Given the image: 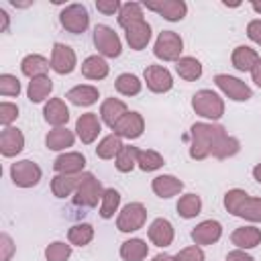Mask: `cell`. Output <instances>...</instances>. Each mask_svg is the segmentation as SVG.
Listing matches in <instances>:
<instances>
[{
    "label": "cell",
    "mask_w": 261,
    "mask_h": 261,
    "mask_svg": "<svg viewBox=\"0 0 261 261\" xmlns=\"http://www.w3.org/2000/svg\"><path fill=\"white\" fill-rule=\"evenodd\" d=\"M224 126L220 124H208V122H196L190 128L192 145H190V157L192 159H206L214 145L224 137Z\"/></svg>",
    "instance_id": "obj_1"
},
{
    "label": "cell",
    "mask_w": 261,
    "mask_h": 261,
    "mask_svg": "<svg viewBox=\"0 0 261 261\" xmlns=\"http://www.w3.org/2000/svg\"><path fill=\"white\" fill-rule=\"evenodd\" d=\"M224 208L245 220L261 222V198H251L241 188H232L224 194Z\"/></svg>",
    "instance_id": "obj_2"
},
{
    "label": "cell",
    "mask_w": 261,
    "mask_h": 261,
    "mask_svg": "<svg viewBox=\"0 0 261 261\" xmlns=\"http://www.w3.org/2000/svg\"><path fill=\"white\" fill-rule=\"evenodd\" d=\"M192 108L196 110V114H200L204 118H210V120H218L224 114V102L212 90L196 92L194 98H192Z\"/></svg>",
    "instance_id": "obj_3"
},
{
    "label": "cell",
    "mask_w": 261,
    "mask_h": 261,
    "mask_svg": "<svg viewBox=\"0 0 261 261\" xmlns=\"http://www.w3.org/2000/svg\"><path fill=\"white\" fill-rule=\"evenodd\" d=\"M181 51H184V41L175 31H161L159 33L155 47H153L155 57H159L163 61H177Z\"/></svg>",
    "instance_id": "obj_4"
},
{
    "label": "cell",
    "mask_w": 261,
    "mask_h": 261,
    "mask_svg": "<svg viewBox=\"0 0 261 261\" xmlns=\"http://www.w3.org/2000/svg\"><path fill=\"white\" fill-rule=\"evenodd\" d=\"M102 196H104V190H102V184L92 175V173H84L82 177H80V186H77V190H75V204L77 206H88V208H92V206H96L98 204V200H102Z\"/></svg>",
    "instance_id": "obj_5"
},
{
    "label": "cell",
    "mask_w": 261,
    "mask_h": 261,
    "mask_svg": "<svg viewBox=\"0 0 261 261\" xmlns=\"http://www.w3.org/2000/svg\"><path fill=\"white\" fill-rule=\"evenodd\" d=\"M145 220H147V208L141 202H130L120 210L116 218V228L120 232H135L145 224Z\"/></svg>",
    "instance_id": "obj_6"
},
{
    "label": "cell",
    "mask_w": 261,
    "mask_h": 261,
    "mask_svg": "<svg viewBox=\"0 0 261 261\" xmlns=\"http://www.w3.org/2000/svg\"><path fill=\"white\" fill-rule=\"evenodd\" d=\"M59 22H61V27L65 31H69L73 35H80V33H84L88 29L90 14H88V10H86L84 4H69V6H65L61 10Z\"/></svg>",
    "instance_id": "obj_7"
},
{
    "label": "cell",
    "mask_w": 261,
    "mask_h": 261,
    "mask_svg": "<svg viewBox=\"0 0 261 261\" xmlns=\"http://www.w3.org/2000/svg\"><path fill=\"white\" fill-rule=\"evenodd\" d=\"M94 45L104 57H118L120 51H122L118 35L106 24H96L94 27Z\"/></svg>",
    "instance_id": "obj_8"
},
{
    "label": "cell",
    "mask_w": 261,
    "mask_h": 261,
    "mask_svg": "<svg viewBox=\"0 0 261 261\" xmlns=\"http://www.w3.org/2000/svg\"><path fill=\"white\" fill-rule=\"evenodd\" d=\"M41 175H43L41 167L37 163L29 161V159L16 161L10 167V177H12V181L18 188H33V186H37L41 181Z\"/></svg>",
    "instance_id": "obj_9"
},
{
    "label": "cell",
    "mask_w": 261,
    "mask_h": 261,
    "mask_svg": "<svg viewBox=\"0 0 261 261\" xmlns=\"http://www.w3.org/2000/svg\"><path fill=\"white\" fill-rule=\"evenodd\" d=\"M214 84L234 102H247V100L253 98L251 88L245 82H241L239 77H232V75H226V73H218L214 77Z\"/></svg>",
    "instance_id": "obj_10"
},
{
    "label": "cell",
    "mask_w": 261,
    "mask_h": 261,
    "mask_svg": "<svg viewBox=\"0 0 261 261\" xmlns=\"http://www.w3.org/2000/svg\"><path fill=\"white\" fill-rule=\"evenodd\" d=\"M75 51L69 47V45H63V43H55L53 45V51H51V69L59 75H65V73H71L75 69Z\"/></svg>",
    "instance_id": "obj_11"
},
{
    "label": "cell",
    "mask_w": 261,
    "mask_h": 261,
    "mask_svg": "<svg viewBox=\"0 0 261 261\" xmlns=\"http://www.w3.org/2000/svg\"><path fill=\"white\" fill-rule=\"evenodd\" d=\"M145 8L157 12L159 16H163L165 20H171V22L181 20L188 12V6L184 0H159V2L149 0V2H145Z\"/></svg>",
    "instance_id": "obj_12"
},
{
    "label": "cell",
    "mask_w": 261,
    "mask_h": 261,
    "mask_svg": "<svg viewBox=\"0 0 261 261\" xmlns=\"http://www.w3.org/2000/svg\"><path fill=\"white\" fill-rule=\"evenodd\" d=\"M143 75H145L147 88L151 92H155V94L169 92L171 86H173V77H171L169 69H165L163 65H147Z\"/></svg>",
    "instance_id": "obj_13"
},
{
    "label": "cell",
    "mask_w": 261,
    "mask_h": 261,
    "mask_svg": "<svg viewBox=\"0 0 261 261\" xmlns=\"http://www.w3.org/2000/svg\"><path fill=\"white\" fill-rule=\"evenodd\" d=\"M118 137H124V139H137L143 135L145 130V120L139 112H126L112 128Z\"/></svg>",
    "instance_id": "obj_14"
},
{
    "label": "cell",
    "mask_w": 261,
    "mask_h": 261,
    "mask_svg": "<svg viewBox=\"0 0 261 261\" xmlns=\"http://www.w3.org/2000/svg\"><path fill=\"white\" fill-rule=\"evenodd\" d=\"M100 130H102V124H100V120L94 112H86L75 120V133H77L80 141L86 143V145L94 143L96 137L100 135Z\"/></svg>",
    "instance_id": "obj_15"
},
{
    "label": "cell",
    "mask_w": 261,
    "mask_h": 261,
    "mask_svg": "<svg viewBox=\"0 0 261 261\" xmlns=\"http://www.w3.org/2000/svg\"><path fill=\"white\" fill-rule=\"evenodd\" d=\"M222 237V224L218 220H202L192 230V241L196 245H212Z\"/></svg>",
    "instance_id": "obj_16"
},
{
    "label": "cell",
    "mask_w": 261,
    "mask_h": 261,
    "mask_svg": "<svg viewBox=\"0 0 261 261\" xmlns=\"http://www.w3.org/2000/svg\"><path fill=\"white\" fill-rule=\"evenodd\" d=\"M22 149H24V135L14 126H6L0 133V153L4 157H14Z\"/></svg>",
    "instance_id": "obj_17"
},
{
    "label": "cell",
    "mask_w": 261,
    "mask_h": 261,
    "mask_svg": "<svg viewBox=\"0 0 261 261\" xmlns=\"http://www.w3.org/2000/svg\"><path fill=\"white\" fill-rule=\"evenodd\" d=\"M124 31H126V41H128L130 49H135V51L145 49L149 45V41H151V24L145 18L128 24Z\"/></svg>",
    "instance_id": "obj_18"
},
{
    "label": "cell",
    "mask_w": 261,
    "mask_h": 261,
    "mask_svg": "<svg viewBox=\"0 0 261 261\" xmlns=\"http://www.w3.org/2000/svg\"><path fill=\"white\" fill-rule=\"evenodd\" d=\"M86 165V157L82 153H61L55 161H53V169L57 173H63V175H77Z\"/></svg>",
    "instance_id": "obj_19"
},
{
    "label": "cell",
    "mask_w": 261,
    "mask_h": 261,
    "mask_svg": "<svg viewBox=\"0 0 261 261\" xmlns=\"http://www.w3.org/2000/svg\"><path fill=\"white\" fill-rule=\"evenodd\" d=\"M173 226L167 218H155L149 226V239L157 247H169L173 243Z\"/></svg>",
    "instance_id": "obj_20"
},
{
    "label": "cell",
    "mask_w": 261,
    "mask_h": 261,
    "mask_svg": "<svg viewBox=\"0 0 261 261\" xmlns=\"http://www.w3.org/2000/svg\"><path fill=\"white\" fill-rule=\"evenodd\" d=\"M43 114H45V120H47L49 124H53L55 128L63 126V124L69 120V110H67L65 102H63L61 98H51V100L45 104Z\"/></svg>",
    "instance_id": "obj_21"
},
{
    "label": "cell",
    "mask_w": 261,
    "mask_h": 261,
    "mask_svg": "<svg viewBox=\"0 0 261 261\" xmlns=\"http://www.w3.org/2000/svg\"><path fill=\"white\" fill-rule=\"evenodd\" d=\"M126 112H128V110H126V104H124L122 100H118V98H108V100H104L102 106H100V118H102L110 128H114V124H116Z\"/></svg>",
    "instance_id": "obj_22"
},
{
    "label": "cell",
    "mask_w": 261,
    "mask_h": 261,
    "mask_svg": "<svg viewBox=\"0 0 261 261\" xmlns=\"http://www.w3.org/2000/svg\"><path fill=\"white\" fill-rule=\"evenodd\" d=\"M230 61L232 65L239 69V71H253V67L259 63V55L255 49L247 47V45H239L232 55H230Z\"/></svg>",
    "instance_id": "obj_23"
},
{
    "label": "cell",
    "mask_w": 261,
    "mask_h": 261,
    "mask_svg": "<svg viewBox=\"0 0 261 261\" xmlns=\"http://www.w3.org/2000/svg\"><path fill=\"white\" fill-rule=\"evenodd\" d=\"M151 188H153V192H155L159 198H171V196H175V194L181 192L184 184H181V179H177L175 175L163 173V175H157V177L153 179Z\"/></svg>",
    "instance_id": "obj_24"
},
{
    "label": "cell",
    "mask_w": 261,
    "mask_h": 261,
    "mask_svg": "<svg viewBox=\"0 0 261 261\" xmlns=\"http://www.w3.org/2000/svg\"><path fill=\"white\" fill-rule=\"evenodd\" d=\"M230 243L239 249H253L261 243V230L257 226H241L230 234Z\"/></svg>",
    "instance_id": "obj_25"
},
{
    "label": "cell",
    "mask_w": 261,
    "mask_h": 261,
    "mask_svg": "<svg viewBox=\"0 0 261 261\" xmlns=\"http://www.w3.org/2000/svg\"><path fill=\"white\" fill-rule=\"evenodd\" d=\"M65 98H67L71 104H75V106H92V104L100 98V94H98V88L80 84V86L71 88V90L65 94Z\"/></svg>",
    "instance_id": "obj_26"
},
{
    "label": "cell",
    "mask_w": 261,
    "mask_h": 261,
    "mask_svg": "<svg viewBox=\"0 0 261 261\" xmlns=\"http://www.w3.org/2000/svg\"><path fill=\"white\" fill-rule=\"evenodd\" d=\"M80 177H82V175H63V173H57V175L53 177V181H51V192H53V196H57V198H67V196H71V194L77 190V186H80Z\"/></svg>",
    "instance_id": "obj_27"
},
{
    "label": "cell",
    "mask_w": 261,
    "mask_h": 261,
    "mask_svg": "<svg viewBox=\"0 0 261 261\" xmlns=\"http://www.w3.org/2000/svg\"><path fill=\"white\" fill-rule=\"evenodd\" d=\"M82 75L88 80H104L108 75V63L100 55H90L82 63Z\"/></svg>",
    "instance_id": "obj_28"
},
{
    "label": "cell",
    "mask_w": 261,
    "mask_h": 261,
    "mask_svg": "<svg viewBox=\"0 0 261 261\" xmlns=\"http://www.w3.org/2000/svg\"><path fill=\"white\" fill-rule=\"evenodd\" d=\"M49 67H51V61H47L43 55H37V53L27 55V57L22 59V63H20L22 73L29 75L31 80H33V77H39V75H45Z\"/></svg>",
    "instance_id": "obj_29"
},
{
    "label": "cell",
    "mask_w": 261,
    "mask_h": 261,
    "mask_svg": "<svg viewBox=\"0 0 261 261\" xmlns=\"http://www.w3.org/2000/svg\"><path fill=\"white\" fill-rule=\"evenodd\" d=\"M53 90V82L51 77L47 75H39V77H33L29 82V88H27V96L31 102H43Z\"/></svg>",
    "instance_id": "obj_30"
},
{
    "label": "cell",
    "mask_w": 261,
    "mask_h": 261,
    "mask_svg": "<svg viewBox=\"0 0 261 261\" xmlns=\"http://www.w3.org/2000/svg\"><path fill=\"white\" fill-rule=\"evenodd\" d=\"M73 139L75 137H73L71 130H67L65 126H59V128H53V130L47 133L45 143H47V147L51 151H63V149H67V147L73 145Z\"/></svg>",
    "instance_id": "obj_31"
},
{
    "label": "cell",
    "mask_w": 261,
    "mask_h": 261,
    "mask_svg": "<svg viewBox=\"0 0 261 261\" xmlns=\"http://www.w3.org/2000/svg\"><path fill=\"white\" fill-rule=\"evenodd\" d=\"M149 253V247L143 239H128L120 245V257L124 261H143Z\"/></svg>",
    "instance_id": "obj_32"
},
{
    "label": "cell",
    "mask_w": 261,
    "mask_h": 261,
    "mask_svg": "<svg viewBox=\"0 0 261 261\" xmlns=\"http://www.w3.org/2000/svg\"><path fill=\"white\" fill-rule=\"evenodd\" d=\"M175 71H177L179 77H184L188 82H194L202 75V63L196 57H179L177 63H175Z\"/></svg>",
    "instance_id": "obj_33"
},
{
    "label": "cell",
    "mask_w": 261,
    "mask_h": 261,
    "mask_svg": "<svg viewBox=\"0 0 261 261\" xmlns=\"http://www.w3.org/2000/svg\"><path fill=\"white\" fill-rule=\"evenodd\" d=\"M122 147H124V145H122V137H118L116 133H112V135H106V137L98 143L96 155H98L100 159H112V157L118 155V151H120Z\"/></svg>",
    "instance_id": "obj_34"
},
{
    "label": "cell",
    "mask_w": 261,
    "mask_h": 261,
    "mask_svg": "<svg viewBox=\"0 0 261 261\" xmlns=\"http://www.w3.org/2000/svg\"><path fill=\"white\" fill-rule=\"evenodd\" d=\"M239 149H241L239 139L224 135V137L214 145V149H212V153H210V155H212V157H216V159H228V157L237 155V153H239Z\"/></svg>",
    "instance_id": "obj_35"
},
{
    "label": "cell",
    "mask_w": 261,
    "mask_h": 261,
    "mask_svg": "<svg viewBox=\"0 0 261 261\" xmlns=\"http://www.w3.org/2000/svg\"><path fill=\"white\" fill-rule=\"evenodd\" d=\"M200 210H202V200L196 194H186L177 202V212L181 218H194L200 214Z\"/></svg>",
    "instance_id": "obj_36"
},
{
    "label": "cell",
    "mask_w": 261,
    "mask_h": 261,
    "mask_svg": "<svg viewBox=\"0 0 261 261\" xmlns=\"http://www.w3.org/2000/svg\"><path fill=\"white\" fill-rule=\"evenodd\" d=\"M67 239H69L71 245H75V247H84V245H88V243L94 239V226L88 224V222L73 224V226L69 228V232H67Z\"/></svg>",
    "instance_id": "obj_37"
},
{
    "label": "cell",
    "mask_w": 261,
    "mask_h": 261,
    "mask_svg": "<svg viewBox=\"0 0 261 261\" xmlns=\"http://www.w3.org/2000/svg\"><path fill=\"white\" fill-rule=\"evenodd\" d=\"M137 157H139V149L133 145H124L116 155V169L122 173L133 171V167L137 165Z\"/></svg>",
    "instance_id": "obj_38"
},
{
    "label": "cell",
    "mask_w": 261,
    "mask_h": 261,
    "mask_svg": "<svg viewBox=\"0 0 261 261\" xmlns=\"http://www.w3.org/2000/svg\"><path fill=\"white\" fill-rule=\"evenodd\" d=\"M137 20H143V8H141V4H137V2L122 4L120 10H118V24L122 29H126L128 24H133Z\"/></svg>",
    "instance_id": "obj_39"
},
{
    "label": "cell",
    "mask_w": 261,
    "mask_h": 261,
    "mask_svg": "<svg viewBox=\"0 0 261 261\" xmlns=\"http://www.w3.org/2000/svg\"><path fill=\"white\" fill-rule=\"evenodd\" d=\"M114 86H116V90L122 94V96H137L139 92H141V80L137 77V75H133V73H120L118 77H116V82H114Z\"/></svg>",
    "instance_id": "obj_40"
},
{
    "label": "cell",
    "mask_w": 261,
    "mask_h": 261,
    "mask_svg": "<svg viewBox=\"0 0 261 261\" xmlns=\"http://www.w3.org/2000/svg\"><path fill=\"white\" fill-rule=\"evenodd\" d=\"M118 204H120V194H118V190H114V188L104 190L102 204H100V216H102V218H112L114 212L118 210Z\"/></svg>",
    "instance_id": "obj_41"
},
{
    "label": "cell",
    "mask_w": 261,
    "mask_h": 261,
    "mask_svg": "<svg viewBox=\"0 0 261 261\" xmlns=\"http://www.w3.org/2000/svg\"><path fill=\"white\" fill-rule=\"evenodd\" d=\"M137 165H139L143 171H155V169H159V167L163 165V157H161L157 151L143 149V151H139Z\"/></svg>",
    "instance_id": "obj_42"
},
{
    "label": "cell",
    "mask_w": 261,
    "mask_h": 261,
    "mask_svg": "<svg viewBox=\"0 0 261 261\" xmlns=\"http://www.w3.org/2000/svg\"><path fill=\"white\" fill-rule=\"evenodd\" d=\"M71 257V245L63 241H55L45 249V259L47 261H67Z\"/></svg>",
    "instance_id": "obj_43"
},
{
    "label": "cell",
    "mask_w": 261,
    "mask_h": 261,
    "mask_svg": "<svg viewBox=\"0 0 261 261\" xmlns=\"http://www.w3.org/2000/svg\"><path fill=\"white\" fill-rule=\"evenodd\" d=\"M0 94L2 96H18L20 94V82L16 75L2 73L0 75Z\"/></svg>",
    "instance_id": "obj_44"
},
{
    "label": "cell",
    "mask_w": 261,
    "mask_h": 261,
    "mask_svg": "<svg viewBox=\"0 0 261 261\" xmlns=\"http://www.w3.org/2000/svg\"><path fill=\"white\" fill-rule=\"evenodd\" d=\"M18 116V106L10 104V102H2L0 104V122L4 126H10V122H14Z\"/></svg>",
    "instance_id": "obj_45"
},
{
    "label": "cell",
    "mask_w": 261,
    "mask_h": 261,
    "mask_svg": "<svg viewBox=\"0 0 261 261\" xmlns=\"http://www.w3.org/2000/svg\"><path fill=\"white\" fill-rule=\"evenodd\" d=\"M175 261H204V251L198 245L186 247L175 255Z\"/></svg>",
    "instance_id": "obj_46"
},
{
    "label": "cell",
    "mask_w": 261,
    "mask_h": 261,
    "mask_svg": "<svg viewBox=\"0 0 261 261\" xmlns=\"http://www.w3.org/2000/svg\"><path fill=\"white\" fill-rule=\"evenodd\" d=\"M247 35L253 43H257L261 47V18H255L247 24Z\"/></svg>",
    "instance_id": "obj_47"
},
{
    "label": "cell",
    "mask_w": 261,
    "mask_h": 261,
    "mask_svg": "<svg viewBox=\"0 0 261 261\" xmlns=\"http://www.w3.org/2000/svg\"><path fill=\"white\" fill-rule=\"evenodd\" d=\"M120 2L118 0H98L96 2V8L100 10V12H104V14H114V12H118L120 10Z\"/></svg>",
    "instance_id": "obj_48"
},
{
    "label": "cell",
    "mask_w": 261,
    "mask_h": 261,
    "mask_svg": "<svg viewBox=\"0 0 261 261\" xmlns=\"http://www.w3.org/2000/svg\"><path fill=\"white\" fill-rule=\"evenodd\" d=\"M0 249H2V261H10L12 253H14V245H12V239L8 234H2L0 237Z\"/></svg>",
    "instance_id": "obj_49"
},
{
    "label": "cell",
    "mask_w": 261,
    "mask_h": 261,
    "mask_svg": "<svg viewBox=\"0 0 261 261\" xmlns=\"http://www.w3.org/2000/svg\"><path fill=\"white\" fill-rule=\"evenodd\" d=\"M226 261H255V259L249 253H245L243 249H234L226 255Z\"/></svg>",
    "instance_id": "obj_50"
},
{
    "label": "cell",
    "mask_w": 261,
    "mask_h": 261,
    "mask_svg": "<svg viewBox=\"0 0 261 261\" xmlns=\"http://www.w3.org/2000/svg\"><path fill=\"white\" fill-rule=\"evenodd\" d=\"M251 75H253V82L261 88V59H259V63L253 67V71H251Z\"/></svg>",
    "instance_id": "obj_51"
},
{
    "label": "cell",
    "mask_w": 261,
    "mask_h": 261,
    "mask_svg": "<svg viewBox=\"0 0 261 261\" xmlns=\"http://www.w3.org/2000/svg\"><path fill=\"white\" fill-rule=\"evenodd\" d=\"M153 261H175V257H171V255H167V253H159V255L153 257Z\"/></svg>",
    "instance_id": "obj_52"
},
{
    "label": "cell",
    "mask_w": 261,
    "mask_h": 261,
    "mask_svg": "<svg viewBox=\"0 0 261 261\" xmlns=\"http://www.w3.org/2000/svg\"><path fill=\"white\" fill-rule=\"evenodd\" d=\"M253 177H255V179L261 184V163H257V165L253 167Z\"/></svg>",
    "instance_id": "obj_53"
},
{
    "label": "cell",
    "mask_w": 261,
    "mask_h": 261,
    "mask_svg": "<svg viewBox=\"0 0 261 261\" xmlns=\"http://www.w3.org/2000/svg\"><path fill=\"white\" fill-rule=\"evenodd\" d=\"M0 18H2V31H6L8 29V14L4 10H0Z\"/></svg>",
    "instance_id": "obj_54"
},
{
    "label": "cell",
    "mask_w": 261,
    "mask_h": 261,
    "mask_svg": "<svg viewBox=\"0 0 261 261\" xmlns=\"http://www.w3.org/2000/svg\"><path fill=\"white\" fill-rule=\"evenodd\" d=\"M251 6H253V10H255V12H261V2H257V0H255Z\"/></svg>",
    "instance_id": "obj_55"
}]
</instances>
